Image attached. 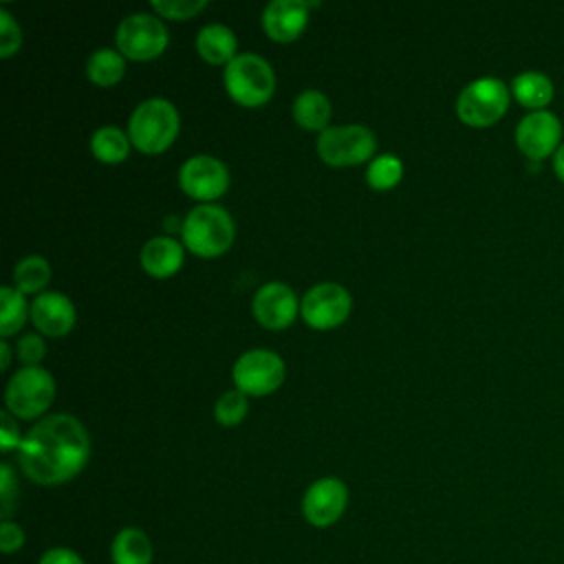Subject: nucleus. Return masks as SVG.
Listing matches in <instances>:
<instances>
[{
    "instance_id": "a211bd4d",
    "label": "nucleus",
    "mask_w": 564,
    "mask_h": 564,
    "mask_svg": "<svg viewBox=\"0 0 564 564\" xmlns=\"http://www.w3.org/2000/svg\"><path fill=\"white\" fill-rule=\"evenodd\" d=\"M511 95L520 106L529 108V112L546 110V106L553 101L555 86L542 70H522L511 82Z\"/></svg>"
},
{
    "instance_id": "5701e85b",
    "label": "nucleus",
    "mask_w": 564,
    "mask_h": 564,
    "mask_svg": "<svg viewBox=\"0 0 564 564\" xmlns=\"http://www.w3.org/2000/svg\"><path fill=\"white\" fill-rule=\"evenodd\" d=\"M90 150L101 163H121L130 150V137L117 126H101L90 137Z\"/></svg>"
},
{
    "instance_id": "f3484780",
    "label": "nucleus",
    "mask_w": 564,
    "mask_h": 564,
    "mask_svg": "<svg viewBox=\"0 0 564 564\" xmlns=\"http://www.w3.org/2000/svg\"><path fill=\"white\" fill-rule=\"evenodd\" d=\"M139 260L150 275L170 278L183 264V245L172 236H154L141 247Z\"/></svg>"
},
{
    "instance_id": "c756f323",
    "label": "nucleus",
    "mask_w": 564,
    "mask_h": 564,
    "mask_svg": "<svg viewBox=\"0 0 564 564\" xmlns=\"http://www.w3.org/2000/svg\"><path fill=\"white\" fill-rule=\"evenodd\" d=\"M46 352V344L37 333H24L18 339V357L24 366H40V361L44 359Z\"/></svg>"
},
{
    "instance_id": "b1692460",
    "label": "nucleus",
    "mask_w": 564,
    "mask_h": 564,
    "mask_svg": "<svg viewBox=\"0 0 564 564\" xmlns=\"http://www.w3.org/2000/svg\"><path fill=\"white\" fill-rule=\"evenodd\" d=\"M51 280V264L46 258L31 253L15 262L13 267V286L20 293H40Z\"/></svg>"
},
{
    "instance_id": "c9c22d12",
    "label": "nucleus",
    "mask_w": 564,
    "mask_h": 564,
    "mask_svg": "<svg viewBox=\"0 0 564 564\" xmlns=\"http://www.w3.org/2000/svg\"><path fill=\"white\" fill-rule=\"evenodd\" d=\"M9 361H11V346H9V341L2 337V341H0V366L7 370V368H9Z\"/></svg>"
},
{
    "instance_id": "9d476101",
    "label": "nucleus",
    "mask_w": 564,
    "mask_h": 564,
    "mask_svg": "<svg viewBox=\"0 0 564 564\" xmlns=\"http://www.w3.org/2000/svg\"><path fill=\"white\" fill-rule=\"evenodd\" d=\"M350 308L352 297L348 289L337 282H319L311 286L300 302L302 319L317 330L339 326L348 317Z\"/></svg>"
},
{
    "instance_id": "f257e3e1",
    "label": "nucleus",
    "mask_w": 564,
    "mask_h": 564,
    "mask_svg": "<svg viewBox=\"0 0 564 564\" xmlns=\"http://www.w3.org/2000/svg\"><path fill=\"white\" fill-rule=\"evenodd\" d=\"M90 438L79 419L57 412L40 419L18 447L22 474L44 487L75 478L88 463Z\"/></svg>"
},
{
    "instance_id": "4be33fe9",
    "label": "nucleus",
    "mask_w": 564,
    "mask_h": 564,
    "mask_svg": "<svg viewBox=\"0 0 564 564\" xmlns=\"http://www.w3.org/2000/svg\"><path fill=\"white\" fill-rule=\"evenodd\" d=\"M126 73V59L115 48H97L90 53L86 62V75L97 86H112L117 84Z\"/></svg>"
},
{
    "instance_id": "f03ea898",
    "label": "nucleus",
    "mask_w": 564,
    "mask_h": 564,
    "mask_svg": "<svg viewBox=\"0 0 564 564\" xmlns=\"http://www.w3.org/2000/svg\"><path fill=\"white\" fill-rule=\"evenodd\" d=\"M178 128L181 117L176 106L165 97H150L132 110L128 121V137L137 150L156 154L172 145Z\"/></svg>"
},
{
    "instance_id": "4468645a",
    "label": "nucleus",
    "mask_w": 564,
    "mask_h": 564,
    "mask_svg": "<svg viewBox=\"0 0 564 564\" xmlns=\"http://www.w3.org/2000/svg\"><path fill=\"white\" fill-rule=\"evenodd\" d=\"M251 308H253L256 319L264 328L278 330V328H286L297 317L300 302H297L295 291L289 284L273 280V282L262 284L256 291Z\"/></svg>"
},
{
    "instance_id": "bb28decb",
    "label": "nucleus",
    "mask_w": 564,
    "mask_h": 564,
    "mask_svg": "<svg viewBox=\"0 0 564 564\" xmlns=\"http://www.w3.org/2000/svg\"><path fill=\"white\" fill-rule=\"evenodd\" d=\"M247 408H249L247 394L242 390L234 388V390H227L218 397V401L214 405V416L220 425L231 427V425H238L245 419Z\"/></svg>"
},
{
    "instance_id": "39448f33",
    "label": "nucleus",
    "mask_w": 564,
    "mask_h": 564,
    "mask_svg": "<svg viewBox=\"0 0 564 564\" xmlns=\"http://www.w3.org/2000/svg\"><path fill=\"white\" fill-rule=\"evenodd\" d=\"M511 88L498 77H478L469 82L456 99V115L469 128L494 126L509 108Z\"/></svg>"
},
{
    "instance_id": "2eb2a0df",
    "label": "nucleus",
    "mask_w": 564,
    "mask_h": 564,
    "mask_svg": "<svg viewBox=\"0 0 564 564\" xmlns=\"http://www.w3.org/2000/svg\"><path fill=\"white\" fill-rule=\"evenodd\" d=\"M311 7H315V2L271 0L262 11V29L275 42H293L306 29Z\"/></svg>"
},
{
    "instance_id": "f8f14e48",
    "label": "nucleus",
    "mask_w": 564,
    "mask_h": 564,
    "mask_svg": "<svg viewBox=\"0 0 564 564\" xmlns=\"http://www.w3.org/2000/svg\"><path fill=\"white\" fill-rule=\"evenodd\" d=\"M183 192L203 203H214L229 187V172L225 163L212 154H194L178 170Z\"/></svg>"
},
{
    "instance_id": "dca6fc26",
    "label": "nucleus",
    "mask_w": 564,
    "mask_h": 564,
    "mask_svg": "<svg viewBox=\"0 0 564 564\" xmlns=\"http://www.w3.org/2000/svg\"><path fill=\"white\" fill-rule=\"evenodd\" d=\"M31 322L51 337H62L75 326V304L59 291H44L31 302Z\"/></svg>"
},
{
    "instance_id": "1a4fd4ad",
    "label": "nucleus",
    "mask_w": 564,
    "mask_h": 564,
    "mask_svg": "<svg viewBox=\"0 0 564 564\" xmlns=\"http://www.w3.org/2000/svg\"><path fill=\"white\" fill-rule=\"evenodd\" d=\"M284 375L286 366L282 357L267 348H251L242 352L231 370L236 388L251 397L271 394L282 386Z\"/></svg>"
},
{
    "instance_id": "20e7f679",
    "label": "nucleus",
    "mask_w": 564,
    "mask_h": 564,
    "mask_svg": "<svg viewBox=\"0 0 564 564\" xmlns=\"http://www.w3.org/2000/svg\"><path fill=\"white\" fill-rule=\"evenodd\" d=\"M223 82L234 101L247 108L262 106L275 90L271 64L256 53H238L223 73Z\"/></svg>"
},
{
    "instance_id": "0eeeda50",
    "label": "nucleus",
    "mask_w": 564,
    "mask_h": 564,
    "mask_svg": "<svg viewBox=\"0 0 564 564\" xmlns=\"http://www.w3.org/2000/svg\"><path fill=\"white\" fill-rule=\"evenodd\" d=\"M317 154L324 163L344 167L357 165L372 156L377 148L375 132L361 123H346V126H328L317 137Z\"/></svg>"
},
{
    "instance_id": "6ab92c4d",
    "label": "nucleus",
    "mask_w": 564,
    "mask_h": 564,
    "mask_svg": "<svg viewBox=\"0 0 564 564\" xmlns=\"http://www.w3.org/2000/svg\"><path fill=\"white\" fill-rule=\"evenodd\" d=\"M238 40L225 24H205L196 35V51L209 64H229L238 53Z\"/></svg>"
},
{
    "instance_id": "ddd939ff",
    "label": "nucleus",
    "mask_w": 564,
    "mask_h": 564,
    "mask_svg": "<svg viewBox=\"0 0 564 564\" xmlns=\"http://www.w3.org/2000/svg\"><path fill=\"white\" fill-rule=\"evenodd\" d=\"M348 487L341 478L324 476L308 485L302 498V516L311 527H333L346 511Z\"/></svg>"
},
{
    "instance_id": "7c9ffc66",
    "label": "nucleus",
    "mask_w": 564,
    "mask_h": 564,
    "mask_svg": "<svg viewBox=\"0 0 564 564\" xmlns=\"http://www.w3.org/2000/svg\"><path fill=\"white\" fill-rule=\"evenodd\" d=\"M26 542V535H24V529L13 522V520H2L0 522V551L4 555H11L15 551H20Z\"/></svg>"
},
{
    "instance_id": "393cba45",
    "label": "nucleus",
    "mask_w": 564,
    "mask_h": 564,
    "mask_svg": "<svg viewBox=\"0 0 564 564\" xmlns=\"http://www.w3.org/2000/svg\"><path fill=\"white\" fill-rule=\"evenodd\" d=\"M26 313H31V306H26L24 293H20L15 286H2L0 289V335L4 339L24 326Z\"/></svg>"
},
{
    "instance_id": "cd10ccee",
    "label": "nucleus",
    "mask_w": 564,
    "mask_h": 564,
    "mask_svg": "<svg viewBox=\"0 0 564 564\" xmlns=\"http://www.w3.org/2000/svg\"><path fill=\"white\" fill-rule=\"evenodd\" d=\"M207 7V0H152V9L172 20H187L200 13Z\"/></svg>"
},
{
    "instance_id": "9b49d317",
    "label": "nucleus",
    "mask_w": 564,
    "mask_h": 564,
    "mask_svg": "<svg viewBox=\"0 0 564 564\" xmlns=\"http://www.w3.org/2000/svg\"><path fill=\"white\" fill-rule=\"evenodd\" d=\"M562 143V121L551 110H533L516 126V145L529 161L553 156Z\"/></svg>"
},
{
    "instance_id": "72a5a7b5",
    "label": "nucleus",
    "mask_w": 564,
    "mask_h": 564,
    "mask_svg": "<svg viewBox=\"0 0 564 564\" xmlns=\"http://www.w3.org/2000/svg\"><path fill=\"white\" fill-rule=\"evenodd\" d=\"M37 564H86V562L77 551L68 546H51L40 555Z\"/></svg>"
},
{
    "instance_id": "423d86ee",
    "label": "nucleus",
    "mask_w": 564,
    "mask_h": 564,
    "mask_svg": "<svg viewBox=\"0 0 564 564\" xmlns=\"http://www.w3.org/2000/svg\"><path fill=\"white\" fill-rule=\"evenodd\" d=\"M55 399V379L42 366L15 370L4 390L7 410L15 419H35L48 410Z\"/></svg>"
},
{
    "instance_id": "aec40b11",
    "label": "nucleus",
    "mask_w": 564,
    "mask_h": 564,
    "mask_svg": "<svg viewBox=\"0 0 564 564\" xmlns=\"http://www.w3.org/2000/svg\"><path fill=\"white\" fill-rule=\"evenodd\" d=\"M152 542L139 527H123L110 544L112 564H152Z\"/></svg>"
},
{
    "instance_id": "f704fd0d",
    "label": "nucleus",
    "mask_w": 564,
    "mask_h": 564,
    "mask_svg": "<svg viewBox=\"0 0 564 564\" xmlns=\"http://www.w3.org/2000/svg\"><path fill=\"white\" fill-rule=\"evenodd\" d=\"M553 170L557 174L560 181H564V143L557 148V152L553 154Z\"/></svg>"
},
{
    "instance_id": "473e14b6",
    "label": "nucleus",
    "mask_w": 564,
    "mask_h": 564,
    "mask_svg": "<svg viewBox=\"0 0 564 564\" xmlns=\"http://www.w3.org/2000/svg\"><path fill=\"white\" fill-rule=\"evenodd\" d=\"M18 494V485L13 478V469L2 463L0 465V500H2V520H9V513L13 509V498Z\"/></svg>"
},
{
    "instance_id": "a878e982",
    "label": "nucleus",
    "mask_w": 564,
    "mask_h": 564,
    "mask_svg": "<svg viewBox=\"0 0 564 564\" xmlns=\"http://www.w3.org/2000/svg\"><path fill=\"white\" fill-rule=\"evenodd\" d=\"M403 163L394 154H379L366 170V181L375 189H390L401 181Z\"/></svg>"
},
{
    "instance_id": "412c9836",
    "label": "nucleus",
    "mask_w": 564,
    "mask_h": 564,
    "mask_svg": "<svg viewBox=\"0 0 564 564\" xmlns=\"http://www.w3.org/2000/svg\"><path fill=\"white\" fill-rule=\"evenodd\" d=\"M330 101L322 90L306 88L293 101V119L306 130H326L330 121Z\"/></svg>"
},
{
    "instance_id": "6e6552de",
    "label": "nucleus",
    "mask_w": 564,
    "mask_h": 564,
    "mask_svg": "<svg viewBox=\"0 0 564 564\" xmlns=\"http://www.w3.org/2000/svg\"><path fill=\"white\" fill-rule=\"evenodd\" d=\"M117 51L130 59L159 57L167 46V29L154 13H130L115 31Z\"/></svg>"
},
{
    "instance_id": "2f4dec72",
    "label": "nucleus",
    "mask_w": 564,
    "mask_h": 564,
    "mask_svg": "<svg viewBox=\"0 0 564 564\" xmlns=\"http://www.w3.org/2000/svg\"><path fill=\"white\" fill-rule=\"evenodd\" d=\"M24 436H20L18 423L13 419V414L9 410L0 412V447L4 454H9L11 449H18Z\"/></svg>"
},
{
    "instance_id": "7ed1b4c3",
    "label": "nucleus",
    "mask_w": 564,
    "mask_h": 564,
    "mask_svg": "<svg viewBox=\"0 0 564 564\" xmlns=\"http://www.w3.org/2000/svg\"><path fill=\"white\" fill-rule=\"evenodd\" d=\"M183 245L203 258L225 253L236 236V225L229 212L216 203H203L187 212L181 225Z\"/></svg>"
},
{
    "instance_id": "c85d7f7f",
    "label": "nucleus",
    "mask_w": 564,
    "mask_h": 564,
    "mask_svg": "<svg viewBox=\"0 0 564 564\" xmlns=\"http://www.w3.org/2000/svg\"><path fill=\"white\" fill-rule=\"evenodd\" d=\"M22 44V31L15 18L0 7V57H11Z\"/></svg>"
}]
</instances>
